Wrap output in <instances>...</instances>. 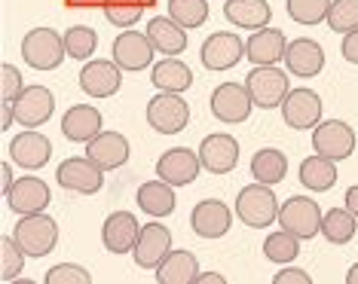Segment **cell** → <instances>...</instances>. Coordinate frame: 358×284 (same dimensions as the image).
<instances>
[{
    "mask_svg": "<svg viewBox=\"0 0 358 284\" xmlns=\"http://www.w3.org/2000/svg\"><path fill=\"white\" fill-rule=\"evenodd\" d=\"M150 80H153V86H157L159 92L181 95V92H187V89L193 86V70L187 68L178 55H172V59H162L159 64H153Z\"/></svg>",
    "mask_w": 358,
    "mask_h": 284,
    "instance_id": "f1b7e54d",
    "label": "cell"
},
{
    "mask_svg": "<svg viewBox=\"0 0 358 284\" xmlns=\"http://www.w3.org/2000/svg\"><path fill=\"white\" fill-rule=\"evenodd\" d=\"M285 68H288V74L303 77V80L319 77L324 68V50L315 40L297 37L294 43H288V50H285Z\"/></svg>",
    "mask_w": 358,
    "mask_h": 284,
    "instance_id": "7402d4cb",
    "label": "cell"
},
{
    "mask_svg": "<svg viewBox=\"0 0 358 284\" xmlns=\"http://www.w3.org/2000/svg\"><path fill=\"white\" fill-rule=\"evenodd\" d=\"M264 254L270 263H279V266H288L291 260H297L300 254V239L288 230H279V232H270V239L264 241Z\"/></svg>",
    "mask_w": 358,
    "mask_h": 284,
    "instance_id": "836d02e7",
    "label": "cell"
},
{
    "mask_svg": "<svg viewBox=\"0 0 358 284\" xmlns=\"http://www.w3.org/2000/svg\"><path fill=\"white\" fill-rule=\"evenodd\" d=\"M13 239L19 241V248L28 257H46L50 251H55V241H59V223L46 211H40V214H22L13 230Z\"/></svg>",
    "mask_w": 358,
    "mask_h": 284,
    "instance_id": "3957f363",
    "label": "cell"
},
{
    "mask_svg": "<svg viewBox=\"0 0 358 284\" xmlns=\"http://www.w3.org/2000/svg\"><path fill=\"white\" fill-rule=\"evenodd\" d=\"M236 214L251 230H264V226L275 223L279 221V199H275L273 186L255 181L245 190H239V196H236Z\"/></svg>",
    "mask_w": 358,
    "mask_h": 284,
    "instance_id": "7a4b0ae2",
    "label": "cell"
},
{
    "mask_svg": "<svg viewBox=\"0 0 358 284\" xmlns=\"http://www.w3.org/2000/svg\"><path fill=\"white\" fill-rule=\"evenodd\" d=\"M153 55H157V46L150 43L148 31H123V34L113 40V61L123 70H129V74L148 70Z\"/></svg>",
    "mask_w": 358,
    "mask_h": 284,
    "instance_id": "30bf717a",
    "label": "cell"
},
{
    "mask_svg": "<svg viewBox=\"0 0 358 284\" xmlns=\"http://www.w3.org/2000/svg\"><path fill=\"white\" fill-rule=\"evenodd\" d=\"M230 223H233V211L221 199H202L196 202V208L190 214V226L199 239H221L230 230Z\"/></svg>",
    "mask_w": 358,
    "mask_h": 284,
    "instance_id": "ffe728a7",
    "label": "cell"
},
{
    "mask_svg": "<svg viewBox=\"0 0 358 284\" xmlns=\"http://www.w3.org/2000/svg\"><path fill=\"white\" fill-rule=\"evenodd\" d=\"M273 284H313V278L303 269H297V266H288V269L273 275Z\"/></svg>",
    "mask_w": 358,
    "mask_h": 284,
    "instance_id": "7bdbcfd3",
    "label": "cell"
},
{
    "mask_svg": "<svg viewBox=\"0 0 358 284\" xmlns=\"http://www.w3.org/2000/svg\"><path fill=\"white\" fill-rule=\"evenodd\" d=\"M300 184L313 193H328L337 184V162L324 159V156H306L300 162Z\"/></svg>",
    "mask_w": 358,
    "mask_h": 284,
    "instance_id": "1f68e13d",
    "label": "cell"
},
{
    "mask_svg": "<svg viewBox=\"0 0 358 284\" xmlns=\"http://www.w3.org/2000/svg\"><path fill=\"white\" fill-rule=\"evenodd\" d=\"M346 208L358 217V184H355V186H349V190H346Z\"/></svg>",
    "mask_w": 358,
    "mask_h": 284,
    "instance_id": "7dc6e473",
    "label": "cell"
},
{
    "mask_svg": "<svg viewBox=\"0 0 358 284\" xmlns=\"http://www.w3.org/2000/svg\"><path fill=\"white\" fill-rule=\"evenodd\" d=\"M43 281L46 284H92V275H89L83 266L59 263V266H52V269L43 275Z\"/></svg>",
    "mask_w": 358,
    "mask_h": 284,
    "instance_id": "60d3db41",
    "label": "cell"
},
{
    "mask_svg": "<svg viewBox=\"0 0 358 284\" xmlns=\"http://www.w3.org/2000/svg\"><path fill=\"white\" fill-rule=\"evenodd\" d=\"M101 126H104V119H101L99 107H92V104H74V107L64 113V119H62L64 137L74 141V144H89L95 135L104 132Z\"/></svg>",
    "mask_w": 358,
    "mask_h": 284,
    "instance_id": "cb8c5ba5",
    "label": "cell"
},
{
    "mask_svg": "<svg viewBox=\"0 0 358 284\" xmlns=\"http://www.w3.org/2000/svg\"><path fill=\"white\" fill-rule=\"evenodd\" d=\"M148 37L157 46V52H162L166 59L181 55L187 50V28H181L172 15H157L148 22Z\"/></svg>",
    "mask_w": 358,
    "mask_h": 284,
    "instance_id": "484cf974",
    "label": "cell"
},
{
    "mask_svg": "<svg viewBox=\"0 0 358 284\" xmlns=\"http://www.w3.org/2000/svg\"><path fill=\"white\" fill-rule=\"evenodd\" d=\"M199 159H202V168L211 174H227L239 165V141L233 135H208L206 141L199 144Z\"/></svg>",
    "mask_w": 358,
    "mask_h": 284,
    "instance_id": "e0dca14e",
    "label": "cell"
},
{
    "mask_svg": "<svg viewBox=\"0 0 358 284\" xmlns=\"http://www.w3.org/2000/svg\"><path fill=\"white\" fill-rule=\"evenodd\" d=\"M242 55H245V43H242V37L233 34V31H217V34H211L199 50L202 64H206L208 70H215V74L236 68V64L242 61Z\"/></svg>",
    "mask_w": 358,
    "mask_h": 284,
    "instance_id": "9c48e42d",
    "label": "cell"
},
{
    "mask_svg": "<svg viewBox=\"0 0 358 284\" xmlns=\"http://www.w3.org/2000/svg\"><path fill=\"white\" fill-rule=\"evenodd\" d=\"M251 174H255L257 184H266V186H275L285 181L288 174V156L275 147H264L251 156Z\"/></svg>",
    "mask_w": 358,
    "mask_h": 284,
    "instance_id": "4dcf8cb0",
    "label": "cell"
},
{
    "mask_svg": "<svg viewBox=\"0 0 358 284\" xmlns=\"http://www.w3.org/2000/svg\"><path fill=\"white\" fill-rule=\"evenodd\" d=\"M123 86V68L117 61H89L83 70H80V89L89 95V98H110V95L120 92Z\"/></svg>",
    "mask_w": 358,
    "mask_h": 284,
    "instance_id": "2e32d148",
    "label": "cell"
},
{
    "mask_svg": "<svg viewBox=\"0 0 358 284\" xmlns=\"http://www.w3.org/2000/svg\"><path fill=\"white\" fill-rule=\"evenodd\" d=\"M138 205L148 217H169L178 205V196H175V186L166 184V181H148L138 190Z\"/></svg>",
    "mask_w": 358,
    "mask_h": 284,
    "instance_id": "f546056e",
    "label": "cell"
},
{
    "mask_svg": "<svg viewBox=\"0 0 358 284\" xmlns=\"http://www.w3.org/2000/svg\"><path fill=\"white\" fill-rule=\"evenodd\" d=\"M282 119L294 132L303 128H315L322 123V98L313 89H291L288 98L282 101Z\"/></svg>",
    "mask_w": 358,
    "mask_h": 284,
    "instance_id": "4fadbf2b",
    "label": "cell"
},
{
    "mask_svg": "<svg viewBox=\"0 0 358 284\" xmlns=\"http://www.w3.org/2000/svg\"><path fill=\"white\" fill-rule=\"evenodd\" d=\"M285 10L297 25H319V22L328 19L331 0H288Z\"/></svg>",
    "mask_w": 358,
    "mask_h": 284,
    "instance_id": "74e56055",
    "label": "cell"
},
{
    "mask_svg": "<svg viewBox=\"0 0 358 284\" xmlns=\"http://www.w3.org/2000/svg\"><path fill=\"white\" fill-rule=\"evenodd\" d=\"M227 278L224 275H217V272H208V275H199L196 278V284H224Z\"/></svg>",
    "mask_w": 358,
    "mask_h": 284,
    "instance_id": "c3c4849f",
    "label": "cell"
},
{
    "mask_svg": "<svg viewBox=\"0 0 358 284\" xmlns=\"http://www.w3.org/2000/svg\"><path fill=\"white\" fill-rule=\"evenodd\" d=\"M22 59L34 70H55L68 59V52H64V34H59L52 28H31L22 37Z\"/></svg>",
    "mask_w": 358,
    "mask_h": 284,
    "instance_id": "6da1fadb",
    "label": "cell"
},
{
    "mask_svg": "<svg viewBox=\"0 0 358 284\" xmlns=\"http://www.w3.org/2000/svg\"><path fill=\"white\" fill-rule=\"evenodd\" d=\"M190 123V107L181 95L159 92L148 101V126L159 135H178Z\"/></svg>",
    "mask_w": 358,
    "mask_h": 284,
    "instance_id": "5b68a950",
    "label": "cell"
},
{
    "mask_svg": "<svg viewBox=\"0 0 358 284\" xmlns=\"http://www.w3.org/2000/svg\"><path fill=\"white\" fill-rule=\"evenodd\" d=\"M224 19L236 28H248V31H260L270 25L273 10L266 0H227L224 3Z\"/></svg>",
    "mask_w": 358,
    "mask_h": 284,
    "instance_id": "4316f807",
    "label": "cell"
},
{
    "mask_svg": "<svg viewBox=\"0 0 358 284\" xmlns=\"http://www.w3.org/2000/svg\"><path fill=\"white\" fill-rule=\"evenodd\" d=\"M328 28L337 34H349L358 28V0H331L328 10Z\"/></svg>",
    "mask_w": 358,
    "mask_h": 284,
    "instance_id": "f35d334b",
    "label": "cell"
},
{
    "mask_svg": "<svg viewBox=\"0 0 358 284\" xmlns=\"http://www.w3.org/2000/svg\"><path fill=\"white\" fill-rule=\"evenodd\" d=\"M101 10L113 28H132L144 15V0H101Z\"/></svg>",
    "mask_w": 358,
    "mask_h": 284,
    "instance_id": "e575fe53",
    "label": "cell"
},
{
    "mask_svg": "<svg viewBox=\"0 0 358 284\" xmlns=\"http://www.w3.org/2000/svg\"><path fill=\"white\" fill-rule=\"evenodd\" d=\"M322 217H324V211L319 208V202L306 199V196H291L285 205H279V223H282V230L294 232L300 241L319 235Z\"/></svg>",
    "mask_w": 358,
    "mask_h": 284,
    "instance_id": "8992f818",
    "label": "cell"
},
{
    "mask_svg": "<svg viewBox=\"0 0 358 284\" xmlns=\"http://www.w3.org/2000/svg\"><path fill=\"white\" fill-rule=\"evenodd\" d=\"M346 284H358V263H355L352 269L346 272Z\"/></svg>",
    "mask_w": 358,
    "mask_h": 284,
    "instance_id": "681fc988",
    "label": "cell"
},
{
    "mask_svg": "<svg viewBox=\"0 0 358 284\" xmlns=\"http://www.w3.org/2000/svg\"><path fill=\"white\" fill-rule=\"evenodd\" d=\"M15 110V126L37 128L43 123H50L52 110H55V95L46 86H25L22 95L13 101Z\"/></svg>",
    "mask_w": 358,
    "mask_h": 284,
    "instance_id": "8fae6325",
    "label": "cell"
},
{
    "mask_svg": "<svg viewBox=\"0 0 358 284\" xmlns=\"http://www.w3.org/2000/svg\"><path fill=\"white\" fill-rule=\"evenodd\" d=\"M141 235V223L135 221L129 211H113L101 226V241L110 254H132Z\"/></svg>",
    "mask_w": 358,
    "mask_h": 284,
    "instance_id": "d6986e66",
    "label": "cell"
},
{
    "mask_svg": "<svg viewBox=\"0 0 358 284\" xmlns=\"http://www.w3.org/2000/svg\"><path fill=\"white\" fill-rule=\"evenodd\" d=\"M211 113H215L217 123L224 126H239L245 123L251 117V107H255V101H251L248 89L242 83H221L211 92Z\"/></svg>",
    "mask_w": 358,
    "mask_h": 284,
    "instance_id": "52a82bcc",
    "label": "cell"
},
{
    "mask_svg": "<svg viewBox=\"0 0 358 284\" xmlns=\"http://www.w3.org/2000/svg\"><path fill=\"white\" fill-rule=\"evenodd\" d=\"M13 126H15L13 101H0V128H13Z\"/></svg>",
    "mask_w": 358,
    "mask_h": 284,
    "instance_id": "f6af8a7d",
    "label": "cell"
},
{
    "mask_svg": "<svg viewBox=\"0 0 358 284\" xmlns=\"http://www.w3.org/2000/svg\"><path fill=\"white\" fill-rule=\"evenodd\" d=\"M202 172V159L199 153H193L190 147H175V150H166L162 156L157 159V174L159 181L172 184V186H187L193 184Z\"/></svg>",
    "mask_w": 358,
    "mask_h": 284,
    "instance_id": "5bb4252c",
    "label": "cell"
},
{
    "mask_svg": "<svg viewBox=\"0 0 358 284\" xmlns=\"http://www.w3.org/2000/svg\"><path fill=\"white\" fill-rule=\"evenodd\" d=\"M95 50H99V34H95L92 28L86 25H74L64 31V52H68V59H77L83 61L89 59Z\"/></svg>",
    "mask_w": 358,
    "mask_h": 284,
    "instance_id": "d590c367",
    "label": "cell"
},
{
    "mask_svg": "<svg viewBox=\"0 0 358 284\" xmlns=\"http://www.w3.org/2000/svg\"><path fill=\"white\" fill-rule=\"evenodd\" d=\"M55 181H59L64 190L80 193V196H95V193L104 186V172L95 165L89 156L83 159H64L55 172Z\"/></svg>",
    "mask_w": 358,
    "mask_h": 284,
    "instance_id": "7c38bea8",
    "label": "cell"
},
{
    "mask_svg": "<svg viewBox=\"0 0 358 284\" xmlns=\"http://www.w3.org/2000/svg\"><path fill=\"white\" fill-rule=\"evenodd\" d=\"M86 156L101 168V172H113V168L126 165L129 159V141L120 132H101L86 144Z\"/></svg>",
    "mask_w": 358,
    "mask_h": 284,
    "instance_id": "603a6c76",
    "label": "cell"
},
{
    "mask_svg": "<svg viewBox=\"0 0 358 284\" xmlns=\"http://www.w3.org/2000/svg\"><path fill=\"white\" fill-rule=\"evenodd\" d=\"M22 89H25V80H22L19 68L15 64H3L0 68V95H3V101H15L22 95Z\"/></svg>",
    "mask_w": 358,
    "mask_h": 284,
    "instance_id": "b9f144b4",
    "label": "cell"
},
{
    "mask_svg": "<svg viewBox=\"0 0 358 284\" xmlns=\"http://www.w3.org/2000/svg\"><path fill=\"white\" fill-rule=\"evenodd\" d=\"M313 150L324 159H334V162L349 159L355 150L352 126H346L343 119H324V123H319L313 132Z\"/></svg>",
    "mask_w": 358,
    "mask_h": 284,
    "instance_id": "ba28073f",
    "label": "cell"
},
{
    "mask_svg": "<svg viewBox=\"0 0 358 284\" xmlns=\"http://www.w3.org/2000/svg\"><path fill=\"white\" fill-rule=\"evenodd\" d=\"M172 251V232L169 226L162 223H144L141 226V235H138V245H135V263L141 269H157L162 260L169 257Z\"/></svg>",
    "mask_w": 358,
    "mask_h": 284,
    "instance_id": "ac0fdd59",
    "label": "cell"
},
{
    "mask_svg": "<svg viewBox=\"0 0 358 284\" xmlns=\"http://www.w3.org/2000/svg\"><path fill=\"white\" fill-rule=\"evenodd\" d=\"M52 193L50 186H46L40 177H19V181L13 184V190L6 193V205H10V211H15V214H40V211H46V205H50Z\"/></svg>",
    "mask_w": 358,
    "mask_h": 284,
    "instance_id": "44dd1931",
    "label": "cell"
},
{
    "mask_svg": "<svg viewBox=\"0 0 358 284\" xmlns=\"http://www.w3.org/2000/svg\"><path fill=\"white\" fill-rule=\"evenodd\" d=\"M355 230H358V217L346 205L324 211V217H322V235L331 241V245H346V241H352Z\"/></svg>",
    "mask_w": 358,
    "mask_h": 284,
    "instance_id": "d6a6232c",
    "label": "cell"
},
{
    "mask_svg": "<svg viewBox=\"0 0 358 284\" xmlns=\"http://www.w3.org/2000/svg\"><path fill=\"white\" fill-rule=\"evenodd\" d=\"M245 89L255 101V107L273 110L282 107V101L288 98V74L279 70L275 64H255V68L245 74Z\"/></svg>",
    "mask_w": 358,
    "mask_h": 284,
    "instance_id": "277c9868",
    "label": "cell"
},
{
    "mask_svg": "<svg viewBox=\"0 0 358 284\" xmlns=\"http://www.w3.org/2000/svg\"><path fill=\"white\" fill-rule=\"evenodd\" d=\"M52 156V144L46 135H40L37 128H25L22 135H15L10 141V159L13 165L25 168V172H40Z\"/></svg>",
    "mask_w": 358,
    "mask_h": 284,
    "instance_id": "9a60e30c",
    "label": "cell"
},
{
    "mask_svg": "<svg viewBox=\"0 0 358 284\" xmlns=\"http://www.w3.org/2000/svg\"><path fill=\"white\" fill-rule=\"evenodd\" d=\"M0 184H3V196H6V193L13 190V184H15V174H13L10 162H3V165H0Z\"/></svg>",
    "mask_w": 358,
    "mask_h": 284,
    "instance_id": "bcb514c9",
    "label": "cell"
},
{
    "mask_svg": "<svg viewBox=\"0 0 358 284\" xmlns=\"http://www.w3.org/2000/svg\"><path fill=\"white\" fill-rule=\"evenodd\" d=\"M285 50H288V40L279 28H260L245 40V59L255 64L285 61Z\"/></svg>",
    "mask_w": 358,
    "mask_h": 284,
    "instance_id": "d4e9b609",
    "label": "cell"
},
{
    "mask_svg": "<svg viewBox=\"0 0 358 284\" xmlns=\"http://www.w3.org/2000/svg\"><path fill=\"white\" fill-rule=\"evenodd\" d=\"M169 15L181 28H199L208 19V0H169Z\"/></svg>",
    "mask_w": 358,
    "mask_h": 284,
    "instance_id": "8d00e7d4",
    "label": "cell"
},
{
    "mask_svg": "<svg viewBox=\"0 0 358 284\" xmlns=\"http://www.w3.org/2000/svg\"><path fill=\"white\" fill-rule=\"evenodd\" d=\"M199 263L190 251H169V257L157 266L159 284H196Z\"/></svg>",
    "mask_w": 358,
    "mask_h": 284,
    "instance_id": "83f0119b",
    "label": "cell"
},
{
    "mask_svg": "<svg viewBox=\"0 0 358 284\" xmlns=\"http://www.w3.org/2000/svg\"><path fill=\"white\" fill-rule=\"evenodd\" d=\"M340 55L349 61V64H358V28L343 34V46H340Z\"/></svg>",
    "mask_w": 358,
    "mask_h": 284,
    "instance_id": "ee69618b",
    "label": "cell"
},
{
    "mask_svg": "<svg viewBox=\"0 0 358 284\" xmlns=\"http://www.w3.org/2000/svg\"><path fill=\"white\" fill-rule=\"evenodd\" d=\"M0 254H3V272H0V278L3 281H15L19 278V272L25 269V251L19 248V241L13 239V235H3L0 239Z\"/></svg>",
    "mask_w": 358,
    "mask_h": 284,
    "instance_id": "ab89813d",
    "label": "cell"
}]
</instances>
